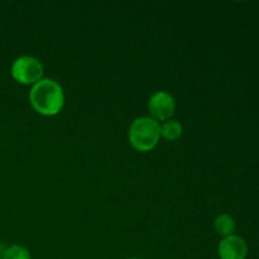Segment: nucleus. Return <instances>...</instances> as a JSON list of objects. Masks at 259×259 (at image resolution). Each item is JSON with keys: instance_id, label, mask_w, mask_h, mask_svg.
Returning a JSON list of instances; mask_svg holds the SVG:
<instances>
[{"instance_id": "nucleus-1", "label": "nucleus", "mask_w": 259, "mask_h": 259, "mask_svg": "<svg viewBox=\"0 0 259 259\" xmlns=\"http://www.w3.org/2000/svg\"><path fill=\"white\" fill-rule=\"evenodd\" d=\"M29 101L38 114L43 116H55L65 106V93L57 81L42 78L30 89Z\"/></svg>"}, {"instance_id": "nucleus-2", "label": "nucleus", "mask_w": 259, "mask_h": 259, "mask_svg": "<svg viewBox=\"0 0 259 259\" xmlns=\"http://www.w3.org/2000/svg\"><path fill=\"white\" fill-rule=\"evenodd\" d=\"M131 146L138 152H151L161 139V124L151 116H141L132 121L128 131Z\"/></svg>"}, {"instance_id": "nucleus-3", "label": "nucleus", "mask_w": 259, "mask_h": 259, "mask_svg": "<svg viewBox=\"0 0 259 259\" xmlns=\"http://www.w3.org/2000/svg\"><path fill=\"white\" fill-rule=\"evenodd\" d=\"M12 77L18 83L25 86H33L43 78L45 67L37 57L33 56H20L13 62L10 68Z\"/></svg>"}, {"instance_id": "nucleus-4", "label": "nucleus", "mask_w": 259, "mask_h": 259, "mask_svg": "<svg viewBox=\"0 0 259 259\" xmlns=\"http://www.w3.org/2000/svg\"><path fill=\"white\" fill-rule=\"evenodd\" d=\"M148 111L156 121H167L176 111V100L167 91H157L148 101Z\"/></svg>"}, {"instance_id": "nucleus-5", "label": "nucleus", "mask_w": 259, "mask_h": 259, "mask_svg": "<svg viewBox=\"0 0 259 259\" xmlns=\"http://www.w3.org/2000/svg\"><path fill=\"white\" fill-rule=\"evenodd\" d=\"M220 259H245L248 255V244L239 235L223 238L218 247Z\"/></svg>"}, {"instance_id": "nucleus-6", "label": "nucleus", "mask_w": 259, "mask_h": 259, "mask_svg": "<svg viewBox=\"0 0 259 259\" xmlns=\"http://www.w3.org/2000/svg\"><path fill=\"white\" fill-rule=\"evenodd\" d=\"M235 220L229 214H220L218 215L217 219L214 220V229L220 237L227 238L234 234L235 232Z\"/></svg>"}, {"instance_id": "nucleus-7", "label": "nucleus", "mask_w": 259, "mask_h": 259, "mask_svg": "<svg viewBox=\"0 0 259 259\" xmlns=\"http://www.w3.org/2000/svg\"><path fill=\"white\" fill-rule=\"evenodd\" d=\"M184 134V126L180 121L169 119V120L163 121L161 125V138H164L166 141L175 142L180 139Z\"/></svg>"}, {"instance_id": "nucleus-8", "label": "nucleus", "mask_w": 259, "mask_h": 259, "mask_svg": "<svg viewBox=\"0 0 259 259\" xmlns=\"http://www.w3.org/2000/svg\"><path fill=\"white\" fill-rule=\"evenodd\" d=\"M2 259H32L30 258V253L27 248H24L23 245L14 244L10 245L9 248L4 250L3 253Z\"/></svg>"}, {"instance_id": "nucleus-9", "label": "nucleus", "mask_w": 259, "mask_h": 259, "mask_svg": "<svg viewBox=\"0 0 259 259\" xmlns=\"http://www.w3.org/2000/svg\"><path fill=\"white\" fill-rule=\"evenodd\" d=\"M128 259H142V258H137V257H133V258H128Z\"/></svg>"}, {"instance_id": "nucleus-10", "label": "nucleus", "mask_w": 259, "mask_h": 259, "mask_svg": "<svg viewBox=\"0 0 259 259\" xmlns=\"http://www.w3.org/2000/svg\"><path fill=\"white\" fill-rule=\"evenodd\" d=\"M0 259H2V257H0Z\"/></svg>"}]
</instances>
